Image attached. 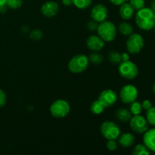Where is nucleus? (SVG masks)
I'll use <instances>...</instances> for the list:
<instances>
[{"label": "nucleus", "mask_w": 155, "mask_h": 155, "mask_svg": "<svg viewBox=\"0 0 155 155\" xmlns=\"http://www.w3.org/2000/svg\"><path fill=\"white\" fill-rule=\"evenodd\" d=\"M136 23L142 30L149 31L155 25V14L151 8H143L137 11L136 15Z\"/></svg>", "instance_id": "1"}, {"label": "nucleus", "mask_w": 155, "mask_h": 155, "mask_svg": "<svg viewBox=\"0 0 155 155\" xmlns=\"http://www.w3.org/2000/svg\"><path fill=\"white\" fill-rule=\"evenodd\" d=\"M98 34L104 42H112L117 36V28L114 23L104 21L99 23L97 28Z\"/></svg>", "instance_id": "2"}, {"label": "nucleus", "mask_w": 155, "mask_h": 155, "mask_svg": "<svg viewBox=\"0 0 155 155\" xmlns=\"http://www.w3.org/2000/svg\"><path fill=\"white\" fill-rule=\"evenodd\" d=\"M89 61L85 54H77L70 60L68 69L74 74H80L87 69Z\"/></svg>", "instance_id": "3"}, {"label": "nucleus", "mask_w": 155, "mask_h": 155, "mask_svg": "<svg viewBox=\"0 0 155 155\" xmlns=\"http://www.w3.org/2000/svg\"><path fill=\"white\" fill-rule=\"evenodd\" d=\"M100 131L107 140H116L120 135V128L113 121H104L101 125Z\"/></svg>", "instance_id": "4"}, {"label": "nucleus", "mask_w": 155, "mask_h": 155, "mask_svg": "<svg viewBox=\"0 0 155 155\" xmlns=\"http://www.w3.org/2000/svg\"><path fill=\"white\" fill-rule=\"evenodd\" d=\"M118 71L120 75L127 80H133L139 74L137 65L130 61L121 62L119 65Z\"/></svg>", "instance_id": "5"}, {"label": "nucleus", "mask_w": 155, "mask_h": 155, "mask_svg": "<svg viewBox=\"0 0 155 155\" xmlns=\"http://www.w3.org/2000/svg\"><path fill=\"white\" fill-rule=\"evenodd\" d=\"M70 105L65 100L58 99L51 104L50 113L55 118L65 117L70 112Z\"/></svg>", "instance_id": "6"}, {"label": "nucleus", "mask_w": 155, "mask_h": 155, "mask_svg": "<svg viewBox=\"0 0 155 155\" xmlns=\"http://www.w3.org/2000/svg\"><path fill=\"white\" fill-rule=\"evenodd\" d=\"M145 42L140 34L132 33L129 36L127 40V48L131 54H138L143 48Z\"/></svg>", "instance_id": "7"}, {"label": "nucleus", "mask_w": 155, "mask_h": 155, "mask_svg": "<svg viewBox=\"0 0 155 155\" xmlns=\"http://www.w3.org/2000/svg\"><path fill=\"white\" fill-rule=\"evenodd\" d=\"M137 88L133 85H126L121 89L120 92V100L125 104H131L138 98Z\"/></svg>", "instance_id": "8"}, {"label": "nucleus", "mask_w": 155, "mask_h": 155, "mask_svg": "<svg viewBox=\"0 0 155 155\" xmlns=\"http://www.w3.org/2000/svg\"><path fill=\"white\" fill-rule=\"evenodd\" d=\"M130 127L135 133L142 134L148 130V123L147 120L140 114L134 115L130 120Z\"/></svg>", "instance_id": "9"}, {"label": "nucleus", "mask_w": 155, "mask_h": 155, "mask_svg": "<svg viewBox=\"0 0 155 155\" xmlns=\"http://www.w3.org/2000/svg\"><path fill=\"white\" fill-rule=\"evenodd\" d=\"M98 101L105 107H109L114 105L117 101V95L112 89L103 90L98 96Z\"/></svg>", "instance_id": "10"}, {"label": "nucleus", "mask_w": 155, "mask_h": 155, "mask_svg": "<svg viewBox=\"0 0 155 155\" xmlns=\"http://www.w3.org/2000/svg\"><path fill=\"white\" fill-rule=\"evenodd\" d=\"M107 15H108L107 8L103 4L95 5L91 11V17H92V20L98 23H101L105 21Z\"/></svg>", "instance_id": "11"}, {"label": "nucleus", "mask_w": 155, "mask_h": 155, "mask_svg": "<svg viewBox=\"0 0 155 155\" xmlns=\"http://www.w3.org/2000/svg\"><path fill=\"white\" fill-rule=\"evenodd\" d=\"M59 11V5L56 2L48 1L44 3L41 7V12L47 18L55 16Z\"/></svg>", "instance_id": "12"}, {"label": "nucleus", "mask_w": 155, "mask_h": 155, "mask_svg": "<svg viewBox=\"0 0 155 155\" xmlns=\"http://www.w3.org/2000/svg\"><path fill=\"white\" fill-rule=\"evenodd\" d=\"M86 45L88 48L94 51H101L104 46V41L96 35H92L88 37L86 40Z\"/></svg>", "instance_id": "13"}, {"label": "nucleus", "mask_w": 155, "mask_h": 155, "mask_svg": "<svg viewBox=\"0 0 155 155\" xmlns=\"http://www.w3.org/2000/svg\"><path fill=\"white\" fill-rule=\"evenodd\" d=\"M143 142L150 151L155 152V127L148 130L144 133Z\"/></svg>", "instance_id": "14"}, {"label": "nucleus", "mask_w": 155, "mask_h": 155, "mask_svg": "<svg viewBox=\"0 0 155 155\" xmlns=\"http://www.w3.org/2000/svg\"><path fill=\"white\" fill-rule=\"evenodd\" d=\"M135 141L136 139L134 136L130 133H124L118 137V143L124 148L131 147L135 143Z\"/></svg>", "instance_id": "15"}, {"label": "nucleus", "mask_w": 155, "mask_h": 155, "mask_svg": "<svg viewBox=\"0 0 155 155\" xmlns=\"http://www.w3.org/2000/svg\"><path fill=\"white\" fill-rule=\"evenodd\" d=\"M135 10L130 5V3H124L120 5V15L121 18L124 20H130L134 16Z\"/></svg>", "instance_id": "16"}, {"label": "nucleus", "mask_w": 155, "mask_h": 155, "mask_svg": "<svg viewBox=\"0 0 155 155\" xmlns=\"http://www.w3.org/2000/svg\"><path fill=\"white\" fill-rule=\"evenodd\" d=\"M115 117L120 122L127 123L131 119L132 113L130 110L126 108H120L115 112Z\"/></svg>", "instance_id": "17"}, {"label": "nucleus", "mask_w": 155, "mask_h": 155, "mask_svg": "<svg viewBox=\"0 0 155 155\" xmlns=\"http://www.w3.org/2000/svg\"><path fill=\"white\" fill-rule=\"evenodd\" d=\"M118 30L124 36H130L133 33V26L127 22H122L118 26Z\"/></svg>", "instance_id": "18"}, {"label": "nucleus", "mask_w": 155, "mask_h": 155, "mask_svg": "<svg viewBox=\"0 0 155 155\" xmlns=\"http://www.w3.org/2000/svg\"><path fill=\"white\" fill-rule=\"evenodd\" d=\"M104 108H105V107H104V106L103 105V104H101L98 100H95V101H94L92 103L90 107L91 112H92V114H96V115L102 114L103 111L104 110Z\"/></svg>", "instance_id": "19"}, {"label": "nucleus", "mask_w": 155, "mask_h": 155, "mask_svg": "<svg viewBox=\"0 0 155 155\" xmlns=\"http://www.w3.org/2000/svg\"><path fill=\"white\" fill-rule=\"evenodd\" d=\"M133 155H149L150 150L145 146V145L142 144H139L136 145L133 151Z\"/></svg>", "instance_id": "20"}, {"label": "nucleus", "mask_w": 155, "mask_h": 155, "mask_svg": "<svg viewBox=\"0 0 155 155\" xmlns=\"http://www.w3.org/2000/svg\"><path fill=\"white\" fill-rule=\"evenodd\" d=\"M108 60L112 64H120L122 62L121 54L117 51H110L108 54Z\"/></svg>", "instance_id": "21"}, {"label": "nucleus", "mask_w": 155, "mask_h": 155, "mask_svg": "<svg viewBox=\"0 0 155 155\" xmlns=\"http://www.w3.org/2000/svg\"><path fill=\"white\" fill-rule=\"evenodd\" d=\"M130 110L132 113V114L133 115L140 114L142 111V104L140 102H139V101H136H136H134L133 102H132L130 104Z\"/></svg>", "instance_id": "22"}, {"label": "nucleus", "mask_w": 155, "mask_h": 155, "mask_svg": "<svg viewBox=\"0 0 155 155\" xmlns=\"http://www.w3.org/2000/svg\"><path fill=\"white\" fill-rule=\"evenodd\" d=\"M73 4L79 9H86L92 5V0H72Z\"/></svg>", "instance_id": "23"}, {"label": "nucleus", "mask_w": 155, "mask_h": 155, "mask_svg": "<svg viewBox=\"0 0 155 155\" xmlns=\"http://www.w3.org/2000/svg\"><path fill=\"white\" fill-rule=\"evenodd\" d=\"M89 61L93 64L98 65L103 61L104 60V57H103L102 54H99L98 52H93L89 56Z\"/></svg>", "instance_id": "24"}, {"label": "nucleus", "mask_w": 155, "mask_h": 155, "mask_svg": "<svg viewBox=\"0 0 155 155\" xmlns=\"http://www.w3.org/2000/svg\"><path fill=\"white\" fill-rule=\"evenodd\" d=\"M146 119L150 125L155 127V107H151V108L146 110Z\"/></svg>", "instance_id": "25"}, {"label": "nucleus", "mask_w": 155, "mask_h": 155, "mask_svg": "<svg viewBox=\"0 0 155 155\" xmlns=\"http://www.w3.org/2000/svg\"><path fill=\"white\" fill-rule=\"evenodd\" d=\"M130 4L134 10L139 11L145 8V0H130Z\"/></svg>", "instance_id": "26"}, {"label": "nucleus", "mask_w": 155, "mask_h": 155, "mask_svg": "<svg viewBox=\"0 0 155 155\" xmlns=\"http://www.w3.org/2000/svg\"><path fill=\"white\" fill-rule=\"evenodd\" d=\"M23 0H6L5 4L12 9H18L23 5Z\"/></svg>", "instance_id": "27"}, {"label": "nucleus", "mask_w": 155, "mask_h": 155, "mask_svg": "<svg viewBox=\"0 0 155 155\" xmlns=\"http://www.w3.org/2000/svg\"><path fill=\"white\" fill-rule=\"evenodd\" d=\"M30 39H32L33 40H36L38 41L42 37V31L39 30H34L30 33Z\"/></svg>", "instance_id": "28"}, {"label": "nucleus", "mask_w": 155, "mask_h": 155, "mask_svg": "<svg viewBox=\"0 0 155 155\" xmlns=\"http://www.w3.org/2000/svg\"><path fill=\"white\" fill-rule=\"evenodd\" d=\"M6 101H7V96H6L5 92L2 89H0V108L5 105Z\"/></svg>", "instance_id": "29"}, {"label": "nucleus", "mask_w": 155, "mask_h": 155, "mask_svg": "<svg viewBox=\"0 0 155 155\" xmlns=\"http://www.w3.org/2000/svg\"><path fill=\"white\" fill-rule=\"evenodd\" d=\"M106 146H107V148L109 151H114L117 148V143L115 140H108Z\"/></svg>", "instance_id": "30"}, {"label": "nucleus", "mask_w": 155, "mask_h": 155, "mask_svg": "<svg viewBox=\"0 0 155 155\" xmlns=\"http://www.w3.org/2000/svg\"><path fill=\"white\" fill-rule=\"evenodd\" d=\"M98 26V22H96V21H94V20L88 21L87 23V28L88 30H89L90 31H95V30H97Z\"/></svg>", "instance_id": "31"}, {"label": "nucleus", "mask_w": 155, "mask_h": 155, "mask_svg": "<svg viewBox=\"0 0 155 155\" xmlns=\"http://www.w3.org/2000/svg\"><path fill=\"white\" fill-rule=\"evenodd\" d=\"M142 109H144L145 110H148V109H150L152 107V103L151 102V101H149L148 99L144 100L142 103Z\"/></svg>", "instance_id": "32"}, {"label": "nucleus", "mask_w": 155, "mask_h": 155, "mask_svg": "<svg viewBox=\"0 0 155 155\" xmlns=\"http://www.w3.org/2000/svg\"><path fill=\"white\" fill-rule=\"evenodd\" d=\"M127 1L128 0H109V2L114 5H121L124 3L127 2Z\"/></svg>", "instance_id": "33"}, {"label": "nucleus", "mask_w": 155, "mask_h": 155, "mask_svg": "<svg viewBox=\"0 0 155 155\" xmlns=\"http://www.w3.org/2000/svg\"><path fill=\"white\" fill-rule=\"evenodd\" d=\"M121 59H122V61H130V55H129L127 53H123L121 54Z\"/></svg>", "instance_id": "34"}, {"label": "nucleus", "mask_w": 155, "mask_h": 155, "mask_svg": "<svg viewBox=\"0 0 155 155\" xmlns=\"http://www.w3.org/2000/svg\"><path fill=\"white\" fill-rule=\"evenodd\" d=\"M8 8V7L6 4L2 5L0 6V12H2V13H5V12H7Z\"/></svg>", "instance_id": "35"}, {"label": "nucleus", "mask_w": 155, "mask_h": 155, "mask_svg": "<svg viewBox=\"0 0 155 155\" xmlns=\"http://www.w3.org/2000/svg\"><path fill=\"white\" fill-rule=\"evenodd\" d=\"M62 3L65 6H70L73 4L72 0H62Z\"/></svg>", "instance_id": "36"}, {"label": "nucleus", "mask_w": 155, "mask_h": 155, "mask_svg": "<svg viewBox=\"0 0 155 155\" xmlns=\"http://www.w3.org/2000/svg\"><path fill=\"white\" fill-rule=\"evenodd\" d=\"M151 8L152 9V11L154 12V14H155V0H153L152 2H151Z\"/></svg>", "instance_id": "37"}, {"label": "nucleus", "mask_w": 155, "mask_h": 155, "mask_svg": "<svg viewBox=\"0 0 155 155\" xmlns=\"http://www.w3.org/2000/svg\"><path fill=\"white\" fill-rule=\"evenodd\" d=\"M6 2V0H0V6L2 5H5Z\"/></svg>", "instance_id": "38"}, {"label": "nucleus", "mask_w": 155, "mask_h": 155, "mask_svg": "<svg viewBox=\"0 0 155 155\" xmlns=\"http://www.w3.org/2000/svg\"><path fill=\"white\" fill-rule=\"evenodd\" d=\"M153 92H154L155 93V82H154V85H153Z\"/></svg>", "instance_id": "39"}, {"label": "nucleus", "mask_w": 155, "mask_h": 155, "mask_svg": "<svg viewBox=\"0 0 155 155\" xmlns=\"http://www.w3.org/2000/svg\"><path fill=\"white\" fill-rule=\"evenodd\" d=\"M153 29H154V33H155V25H154V28H153Z\"/></svg>", "instance_id": "40"}, {"label": "nucleus", "mask_w": 155, "mask_h": 155, "mask_svg": "<svg viewBox=\"0 0 155 155\" xmlns=\"http://www.w3.org/2000/svg\"><path fill=\"white\" fill-rule=\"evenodd\" d=\"M154 153H155V152H154Z\"/></svg>", "instance_id": "41"}]
</instances>
